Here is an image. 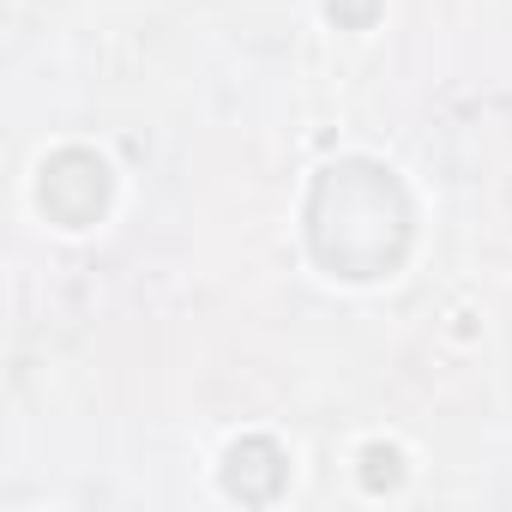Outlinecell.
Returning a JSON list of instances; mask_svg holds the SVG:
<instances>
[{"label": "cell", "mask_w": 512, "mask_h": 512, "mask_svg": "<svg viewBox=\"0 0 512 512\" xmlns=\"http://www.w3.org/2000/svg\"><path fill=\"white\" fill-rule=\"evenodd\" d=\"M416 235V211L404 181L386 163L338 157L308 187V247L332 278L374 284L404 266Z\"/></svg>", "instance_id": "6da1fadb"}, {"label": "cell", "mask_w": 512, "mask_h": 512, "mask_svg": "<svg viewBox=\"0 0 512 512\" xmlns=\"http://www.w3.org/2000/svg\"><path fill=\"white\" fill-rule=\"evenodd\" d=\"M109 193H115V169L85 151V145H61L43 175H37V205L61 223V229H85L109 211Z\"/></svg>", "instance_id": "7a4b0ae2"}, {"label": "cell", "mask_w": 512, "mask_h": 512, "mask_svg": "<svg viewBox=\"0 0 512 512\" xmlns=\"http://www.w3.org/2000/svg\"><path fill=\"white\" fill-rule=\"evenodd\" d=\"M356 464H362V488H368V494H392V488L404 482V452H398V446H380V440H374V446H362Z\"/></svg>", "instance_id": "277c9868"}, {"label": "cell", "mask_w": 512, "mask_h": 512, "mask_svg": "<svg viewBox=\"0 0 512 512\" xmlns=\"http://www.w3.org/2000/svg\"><path fill=\"white\" fill-rule=\"evenodd\" d=\"M380 7H386V0H326V13H332L344 31H368V25L380 19Z\"/></svg>", "instance_id": "5b68a950"}, {"label": "cell", "mask_w": 512, "mask_h": 512, "mask_svg": "<svg viewBox=\"0 0 512 512\" xmlns=\"http://www.w3.org/2000/svg\"><path fill=\"white\" fill-rule=\"evenodd\" d=\"M284 482H290V458H284V446H278L272 434H247V440H235V446L223 452V488H229L241 506L278 500Z\"/></svg>", "instance_id": "3957f363"}]
</instances>
